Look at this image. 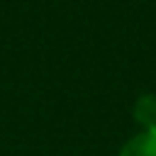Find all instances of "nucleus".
<instances>
[{"label":"nucleus","instance_id":"1","mask_svg":"<svg viewBox=\"0 0 156 156\" xmlns=\"http://www.w3.org/2000/svg\"><path fill=\"white\" fill-rule=\"evenodd\" d=\"M117 156H156V127L139 129L117 151Z\"/></svg>","mask_w":156,"mask_h":156},{"label":"nucleus","instance_id":"2","mask_svg":"<svg viewBox=\"0 0 156 156\" xmlns=\"http://www.w3.org/2000/svg\"><path fill=\"white\" fill-rule=\"evenodd\" d=\"M132 117L134 122L146 129V127H156V93H144L134 100L132 107Z\"/></svg>","mask_w":156,"mask_h":156}]
</instances>
